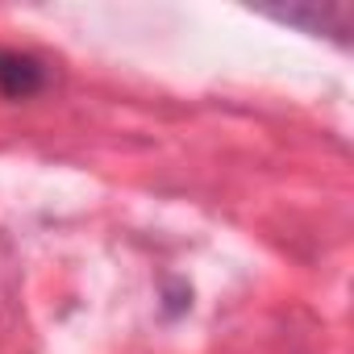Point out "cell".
Wrapping results in <instances>:
<instances>
[{"label": "cell", "mask_w": 354, "mask_h": 354, "mask_svg": "<svg viewBox=\"0 0 354 354\" xmlns=\"http://www.w3.org/2000/svg\"><path fill=\"white\" fill-rule=\"evenodd\" d=\"M46 88V67L42 59L26 50H0V96L5 100H30Z\"/></svg>", "instance_id": "6da1fadb"}]
</instances>
